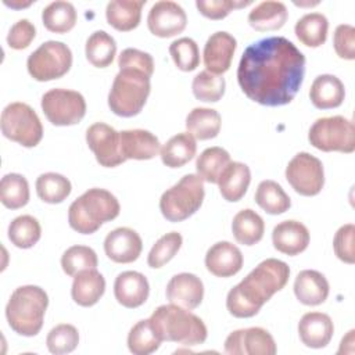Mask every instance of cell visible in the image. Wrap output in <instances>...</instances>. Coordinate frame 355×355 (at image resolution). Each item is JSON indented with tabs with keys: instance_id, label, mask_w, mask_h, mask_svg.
I'll use <instances>...</instances> for the list:
<instances>
[{
	"instance_id": "obj_15",
	"label": "cell",
	"mask_w": 355,
	"mask_h": 355,
	"mask_svg": "<svg viewBox=\"0 0 355 355\" xmlns=\"http://www.w3.org/2000/svg\"><path fill=\"white\" fill-rule=\"evenodd\" d=\"M187 17L184 10L175 1H157L148 11L147 25L153 35L158 37H172L184 31Z\"/></svg>"
},
{
	"instance_id": "obj_34",
	"label": "cell",
	"mask_w": 355,
	"mask_h": 355,
	"mask_svg": "<svg viewBox=\"0 0 355 355\" xmlns=\"http://www.w3.org/2000/svg\"><path fill=\"white\" fill-rule=\"evenodd\" d=\"M42 21L50 32L65 33L76 24V10L69 1H53L43 8Z\"/></svg>"
},
{
	"instance_id": "obj_4",
	"label": "cell",
	"mask_w": 355,
	"mask_h": 355,
	"mask_svg": "<svg viewBox=\"0 0 355 355\" xmlns=\"http://www.w3.org/2000/svg\"><path fill=\"white\" fill-rule=\"evenodd\" d=\"M119 211V202L112 193L105 189L93 187L69 205L68 222L78 233L92 234L104 222L115 219Z\"/></svg>"
},
{
	"instance_id": "obj_11",
	"label": "cell",
	"mask_w": 355,
	"mask_h": 355,
	"mask_svg": "<svg viewBox=\"0 0 355 355\" xmlns=\"http://www.w3.org/2000/svg\"><path fill=\"white\" fill-rule=\"evenodd\" d=\"M42 110L55 126H69L82 121L86 114L85 97L69 89H51L42 97Z\"/></svg>"
},
{
	"instance_id": "obj_21",
	"label": "cell",
	"mask_w": 355,
	"mask_h": 355,
	"mask_svg": "<svg viewBox=\"0 0 355 355\" xmlns=\"http://www.w3.org/2000/svg\"><path fill=\"white\" fill-rule=\"evenodd\" d=\"M205 266L218 277H230L243 268V254L234 244L218 241L207 251Z\"/></svg>"
},
{
	"instance_id": "obj_41",
	"label": "cell",
	"mask_w": 355,
	"mask_h": 355,
	"mask_svg": "<svg viewBox=\"0 0 355 355\" xmlns=\"http://www.w3.org/2000/svg\"><path fill=\"white\" fill-rule=\"evenodd\" d=\"M159 337L153 330L150 319L137 322L128 334V348L135 355H148L161 345Z\"/></svg>"
},
{
	"instance_id": "obj_50",
	"label": "cell",
	"mask_w": 355,
	"mask_h": 355,
	"mask_svg": "<svg viewBox=\"0 0 355 355\" xmlns=\"http://www.w3.org/2000/svg\"><path fill=\"white\" fill-rule=\"evenodd\" d=\"M333 44L337 55L344 60L355 58V28L348 24H341L336 28Z\"/></svg>"
},
{
	"instance_id": "obj_9",
	"label": "cell",
	"mask_w": 355,
	"mask_h": 355,
	"mask_svg": "<svg viewBox=\"0 0 355 355\" xmlns=\"http://www.w3.org/2000/svg\"><path fill=\"white\" fill-rule=\"evenodd\" d=\"M0 126L7 139L24 147H35L43 137V126L37 114L25 103L8 104L1 112Z\"/></svg>"
},
{
	"instance_id": "obj_18",
	"label": "cell",
	"mask_w": 355,
	"mask_h": 355,
	"mask_svg": "<svg viewBox=\"0 0 355 355\" xmlns=\"http://www.w3.org/2000/svg\"><path fill=\"white\" fill-rule=\"evenodd\" d=\"M204 297V284L201 279L193 273H178L166 286V298L171 304L184 309L197 308Z\"/></svg>"
},
{
	"instance_id": "obj_32",
	"label": "cell",
	"mask_w": 355,
	"mask_h": 355,
	"mask_svg": "<svg viewBox=\"0 0 355 355\" xmlns=\"http://www.w3.org/2000/svg\"><path fill=\"white\" fill-rule=\"evenodd\" d=\"M232 232L237 243L243 245H254L261 241L265 232V223L255 211L247 208L234 215Z\"/></svg>"
},
{
	"instance_id": "obj_45",
	"label": "cell",
	"mask_w": 355,
	"mask_h": 355,
	"mask_svg": "<svg viewBox=\"0 0 355 355\" xmlns=\"http://www.w3.org/2000/svg\"><path fill=\"white\" fill-rule=\"evenodd\" d=\"M46 344L51 354H55V355L69 354L79 344V333L75 326L68 323H61L49 331Z\"/></svg>"
},
{
	"instance_id": "obj_17",
	"label": "cell",
	"mask_w": 355,
	"mask_h": 355,
	"mask_svg": "<svg viewBox=\"0 0 355 355\" xmlns=\"http://www.w3.org/2000/svg\"><path fill=\"white\" fill-rule=\"evenodd\" d=\"M236 47L237 42L230 33L225 31L212 33L208 37L202 51L204 65L207 71L216 75H222L223 72H226L230 68Z\"/></svg>"
},
{
	"instance_id": "obj_20",
	"label": "cell",
	"mask_w": 355,
	"mask_h": 355,
	"mask_svg": "<svg viewBox=\"0 0 355 355\" xmlns=\"http://www.w3.org/2000/svg\"><path fill=\"white\" fill-rule=\"evenodd\" d=\"M150 286L147 277L136 270H126L116 276L114 294L116 301L125 308H137L148 298Z\"/></svg>"
},
{
	"instance_id": "obj_16",
	"label": "cell",
	"mask_w": 355,
	"mask_h": 355,
	"mask_svg": "<svg viewBox=\"0 0 355 355\" xmlns=\"http://www.w3.org/2000/svg\"><path fill=\"white\" fill-rule=\"evenodd\" d=\"M143 250L139 233L130 227H116L105 236L104 251L116 263H130L136 261Z\"/></svg>"
},
{
	"instance_id": "obj_27",
	"label": "cell",
	"mask_w": 355,
	"mask_h": 355,
	"mask_svg": "<svg viewBox=\"0 0 355 355\" xmlns=\"http://www.w3.org/2000/svg\"><path fill=\"white\" fill-rule=\"evenodd\" d=\"M250 182V168L243 162H230L219 176L218 186L222 197L226 201L236 202L244 197Z\"/></svg>"
},
{
	"instance_id": "obj_14",
	"label": "cell",
	"mask_w": 355,
	"mask_h": 355,
	"mask_svg": "<svg viewBox=\"0 0 355 355\" xmlns=\"http://www.w3.org/2000/svg\"><path fill=\"white\" fill-rule=\"evenodd\" d=\"M225 352L230 355H273L276 344L270 333L262 327L240 329L225 341Z\"/></svg>"
},
{
	"instance_id": "obj_37",
	"label": "cell",
	"mask_w": 355,
	"mask_h": 355,
	"mask_svg": "<svg viewBox=\"0 0 355 355\" xmlns=\"http://www.w3.org/2000/svg\"><path fill=\"white\" fill-rule=\"evenodd\" d=\"M229 153L222 147L205 148L196 161L197 175L208 183H218L219 176L230 164Z\"/></svg>"
},
{
	"instance_id": "obj_51",
	"label": "cell",
	"mask_w": 355,
	"mask_h": 355,
	"mask_svg": "<svg viewBox=\"0 0 355 355\" xmlns=\"http://www.w3.org/2000/svg\"><path fill=\"white\" fill-rule=\"evenodd\" d=\"M35 36H36L35 25L29 19L22 18L11 26L7 35V43L14 50H22L31 44Z\"/></svg>"
},
{
	"instance_id": "obj_25",
	"label": "cell",
	"mask_w": 355,
	"mask_h": 355,
	"mask_svg": "<svg viewBox=\"0 0 355 355\" xmlns=\"http://www.w3.org/2000/svg\"><path fill=\"white\" fill-rule=\"evenodd\" d=\"M309 97L312 104L319 110L336 108L343 104L345 97V89L343 82L330 73H323L315 78L312 82Z\"/></svg>"
},
{
	"instance_id": "obj_36",
	"label": "cell",
	"mask_w": 355,
	"mask_h": 355,
	"mask_svg": "<svg viewBox=\"0 0 355 355\" xmlns=\"http://www.w3.org/2000/svg\"><path fill=\"white\" fill-rule=\"evenodd\" d=\"M85 53L87 61L92 65L97 68H105L112 62L115 57L116 43L114 37L105 31H96L87 37Z\"/></svg>"
},
{
	"instance_id": "obj_19",
	"label": "cell",
	"mask_w": 355,
	"mask_h": 355,
	"mask_svg": "<svg viewBox=\"0 0 355 355\" xmlns=\"http://www.w3.org/2000/svg\"><path fill=\"white\" fill-rule=\"evenodd\" d=\"M119 148L125 159H151L161 151V143L148 130L129 129L119 132Z\"/></svg>"
},
{
	"instance_id": "obj_6",
	"label": "cell",
	"mask_w": 355,
	"mask_h": 355,
	"mask_svg": "<svg viewBox=\"0 0 355 355\" xmlns=\"http://www.w3.org/2000/svg\"><path fill=\"white\" fill-rule=\"evenodd\" d=\"M150 76L133 68H122L116 73L108 93V107L119 116L137 115L150 94Z\"/></svg>"
},
{
	"instance_id": "obj_2",
	"label": "cell",
	"mask_w": 355,
	"mask_h": 355,
	"mask_svg": "<svg viewBox=\"0 0 355 355\" xmlns=\"http://www.w3.org/2000/svg\"><path fill=\"white\" fill-rule=\"evenodd\" d=\"M290 268L286 262L268 258L252 269L226 297V308L234 318H251L259 312L272 295L288 282Z\"/></svg>"
},
{
	"instance_id": "obj_44",
	"label": "cell",
	"mask_w": 355,
	"mask_h": 355,
	"mask_svg": "<svg viewBox=\"0 0 355 355\" xmlns=\"http://www.w3.org/2000/svg\"><path fill=\"white\" fill-rule=\"evenodd\" d=\"M182 236L178 232H171L159 237L148 252L147 263L151 268H161L168 263L182 247Z\"/></svg>"
},
{
	"instance_id": "obj_3",
	"label": "cell",
	"mask_w": 355,
	"mask_h": 355,
	"mask_svg": "<svg viewBox=\"0 0 355 355\" xmlns=\"http://www.w3.org/2000/svg\"><path fill=\"white\" fill-rule=\"evenodd\" d=\"M150 323L161 341H173L186 347L202 344L208 334L198 316L173 304L158 306L151 313Z\"/></svg>"
},
{
	"instance_id": "obj_5",
	"label": "cell",
	"mask_w": 355,
	"mask_h": 355,
	"mask_svg": "<svg viewBox=\"0 0 355 355\" xmlns=\"http://www.w3.org/2000/svg\"><path fill=\"white\" fill-rule=\"evenodd\" d=\"M49 305V297L39 286H21L15 288L6 306L8 326L19 336H36Z\"/></svg>"
},
{
	"instance_id": "obj_8",
	"label": "cell",
	"mask_w": 355,
	"mask_h": 355,
	"mask_svg": "<svg viewBox=\"0 0 355 355\" xmlns=\"http://www.w3.org/2000/svg\"><path fill=\"white\" fill-rule=\"evenodd\" d=\"M308 140L318 150L349 154L355 150V126L341 115L319 118L311 126Z\"/></svg>"
},
{
	"instance_id": "obj_33",
	"label": "cell",
	"mask_w": 355,
	"mask_h": 355,
	"mask_svg": "<svg viewBox=\"0 0 355 355\" xmlns=\"http://www.w3.org/2000/svg\"><path fill=\"white\" fill-rule=\"evenodd\" d=\"M329 29L327 18L320 12H309L295 24V36L308 47H319L326 42Z\"/></svg>"
},
{
	"instance_id": "obj_47",
	"label": "cell",
	"mask_w": 355,
	"mask_h": 355,
	"mask_svg": "<svg viewBox=\"0 0 355 355\" xmlns=\"http://www.w3.org/2000/svg\"><path fill=\"white\" fill-rule=\"evenodd\" d=\"M354 237H355V226L352 223H347L341 226L333 240V248L337 258L345 263L355 262V250H354Z\"/></svg>"
},
{
	"instance_id": "obj_1",
	"label": "cell",
	"mask_w": 355,
	"mask_h": 355,
	"mask_svg": "<svg viewBox=\"0 0 355 355\" xmlns=\"http://www.w3.org/2000/svg\"><path fill=\"white\" fill-rule=\"evenodd\" d=\"M304 75L305 55L283 36L265 37L250 44L237 68V80L244 94L268 107L291 103Z\"/></svg>"
},
{
	"instance_id": "obj_12",
	"label": "cell",
	"mask_w": 355,
	"mask_h": 355,
	"mask_svg": "<svg viewBox=\"0 0 355 355\" xmlns=\"http://www.w3.org/2000/svg\"><path fill=\"white\" fill-rule=\"evenodd\" d=\"M286 179L301 196H316L324 184V171L319 158L309 153L295 154L286 166Z\"/></svg>"
},
{
	"instance_id": "obj_10",
	"label": "cell",
	"mask_w": 355,
	"mask_h": 355,
	"mask_svg": "<svg viewBox=\"0 0 355 355\" xmlns=\"http://www.w3.org/2000/svg\"><path fill=\"white\" fill-rule=\"evenodd\" d=\"M72 65L71 49L58 40L42 43L26 61L29 75L39 80L47 82L64 76Z\"/></svg>"
},
{
	"instance_id": "obj_22",
	"label": "cell",
	"mask_w": 355,
	"mask_h": 355,
	"mask_svg": "<svg viewBox=\"0 0 355 355\" xmlns=\"http://www.w3.org/2000/svg\"><path fill=\"white\" fill-rule=\"evenodd\" d=\"M272 241L277 251L293 257L306 250L309 232L306 226L298 220H283L273 227Z\"/></svg>"
},
{
	"instance_id": "obj_43",
	"label": "cell",
	"mask_w": 355,
	"mask_h": 355,
	"mask_svg": "<svg viewBox=\"0 0 355 355\" xmlns=\"http://www.w3.org/2000/svg\"><path fill=\"white\" fill-rule=\"evenodd\" d=\"M97 254L86 245H72L61 257L62 270L68 276H75L82 270L97 268Z\"/></svg>"
},
{
	"instance_id": "obj_24",
	"label": "cell",
	"mask_w": 355,
	"mask_h": 355,
	"mask_svg": "<svg viewBox=\"0 0 355 355\" xmlns=\"http://www.w3.org/2000/svg\"><path fill=\"white\" fill-rule=\"evenodd\" d=\"M294 294L304 305H320L329 295V282L318 270H301L294 282Z\"/></svg>"
},
{
	"instance_id": "obj_49",
	"label": "cell",
	"mask_w": 355,
	"mask_h": 355,
	"mask_svg": "<svg viewBox=\"0 0 355 355\" xmlns=\"http://www.w3.org/2000/svg\"><path fill=\"white\" fill-rule=\"evenodd\" d=\"M118 67L119 69L122 68L139 69L151 78L154 72V60L148 53L129 47L122 50V53L119 54Z\"/></svg>"
},
{
	"instance_id": "obj_30",
	"label": "cell",
	"mask_w": 355,
	"mask_h": 355,
	"mask_svg": "<svg viewBox=\"0 0 355 355\" xmlns=\"http://www.w3.org/2000/svg\"><path fill=\"white\" fill-rule=\"evenodd\" d=\"M197 151L196 139L189 133H178L171 137L161 148V161L169 168H180L187 164Z\"/></svg>"
},
{
	"instance_id": "obj_38",
	"label": "cell",
	"mask_w": 355,
	"mask_h": 355,
	"mask_svg": "<svg viewBox=\"0 0 355 355\" xmlns=\"http://www.w3.org/2000/svg\"><path fill=\"white\" fill-rule=\"evenodd\" d=\"M71 182L60 173L47 172L36 179V193L39 198L49 204L62 202L71 194Z\"/></svg>"
},
{
	"instance_id": "obj_7",
	"label": "cell",
	"mask_w": 355,
	"mask_h": 355,
	"mask_svg": "<svg viewBox=\"0 0 355 355\" xmlns=\"http://www.w3.org/2000/svg\"><path fill=\"white\" fill-rule=\"evenodd\" d=\"M204 180L194 173L184 175L176 184L162 193L159 209L169 222H182L191 216L202 204Z\"/></svg>"
},
{
	"instance_id": "obj_40",
	"label": "cell",
	"mask_w": 355,
	"mask_h": 355,
	"mask_svg": "<svg viewBox=\"0 0 355 355\" xmlns=\"http://www.w3.org/2000/svg\"><path fill=\"white\" fill-rule=\"evenodd\" d=\"M40 236V223L31 215L17 216L8 226V239L18 248L33 247L39 241Z\"/></svg>"
},
{
	"instance_id": "obj_35",
	"label": "cell",
	"mask_w": 355,
	"mask_h": 355,
	"mask_svg": "<svg viewBox=\"0 0 355 355\" xmlns=\"http://www.w3.org/2000/svg\"><path fill=\"white\" fill-rule=\"evenodd\" d=\"M255 202L268 214L279 215L291 207L290 197L275 180H262L255 191Z\"/></svg>"
},
{
	"instance_id": "obj_46",
	"label": "cell",
	"mask_w": 355,
	"mask_h": 355,
	"mask_svg": "<svg viewBox=\"0 0 355 355\" xmlns=\"http://www.w3.org/2000/svg\"><path fill=\"white\" fill-rule=\"evenodd\" d=\"M169 54L180 71H194L200 64V50L191 37H180L172 42Z\"/></svg>"
},
{
	"instance_id": "obj_28",
	"label": "cell",
	"mask_w": 355,
	"mask_h": 355,
	"mask_svg": "<svg viewBox=\"0 0 355 355\" xmlns=\"http://www.w3.org/2000/svg\"><path fill=\"white\" fill-rule=\"evenodd\" d=\"M144 0H112L107 4L105 17L116 31L128 32L135 29L141 18Z\"/></svg>"
},
{
	"instance_id": "obj_13",
	"label": "cell",
	"mask_w": 355,
	"mask_h": 355,
	"mask_svg": "<svg viewBox=\"0 0 355 355\" xmlns=\"http://www.w3.org/2000/svg\"><path fill=\"white\" fill-rule=\"evenodd\" d=\"M86 143L101 166L114 168L126 161L119 148V132L104 122H96L87 128Z\"/></svg>"
},
{
	"instance_id": "obj_26",
	"label": "cell",
	"mask_w": 355,
	"mask_h": 355,
	"mask_svg": "<svg viewBox=\"0 0 355 355\" xmlns=\"http://www.w3.org/2000/svg\"><path fill=\"white\" fill-rule=\"evenodd\" d=\"M105 290V280L96 269L82 270L73 277L71 295L80 306H92L103 297Z\"/></svg>"
},
{
	"instance_id": "obj_48",
	"label": "cell",
	"mask_w": 355,
	"mask_h": 355,
	"mask_svg": "<svg viewBox=\"0 0 355 355\" xmlns=\"http://www.w3.org/2000/svg\"><path fill=\"white\" fill-rule=\"evenodd\" d=\"M251 4L250 0L247 1H236V0H197L196 6L198 11L211 19H222L230 14L232 10L245 7Z\"/></svg>"
},
{
	"instance_id": "obj_31",
	"label": "cell",
	"mask_w": 355,
	"mask_h": 355,
	"mask_svg": "<svg viewBox=\"0 0 355 355\" xmlns=\"http://www.w3.org/2000/svg\"><path fill=\"white\" fill-rule=\"evenodd\" d=\"M222 125V118L216 110L197 107L193 108L186 118L187 132L198 140H208L218 136Z\"/></svg>"
},
{
	"instance_id": "obj_42",
	"label": "cell",
	"mask_w": 355,
	"mask_h": 355,
	"mask_svg": "<svg viewBox=\"0 0 355 355\" xmlns=\"http://www.w3.org/2000/svg\"><path fill=\"white\" fill-rule=\"evenodd\" d=\"M226 82L222 75L212 73L209 71H201L193 79V94L200 101L216 103L225 94Z\"/></svg>"
},
{
	"instance_id": "obj_23",
	"label": "cell",
	"mask_w": 355,
	"mask_h": 355,
	"mask_svg": "<svg viewBox=\"0 0 355 355\" xmlns=\"http://www.w3.org/2000/svg\"><path fill=\"white\" fill-rule=\"evenodd\" d=\"M334 333V326L329 315L322 312H308L298 323V334L304 345L309 348L326 347Z\"/></svg>"
},
{
	"instance_id": "obj_39",
	"label": "cell",
	"mask_w": 355,
	"mask_h": 355,
	"mask_svg": "<svg viewBox=\"0 0 355 355\" xmlns=\"http://www.w3.org/2000/svg\"><path fill=\"white\" fill-rule=\"evenodd\" d=\"M0 200L4 207L18 209L29 201L28 180L19 173H7L1 178Z\"/></svg>"
},
{
	"instance_id": "obj_29",
	"label": "cell",
	"mask_w": 355,
	"mask_h": 355,
	"mask_svg": "<svg viewBox=\"0 0 355 355\" xmlns=\"http://www.w3.org/2000/svg\"><path fill=\"white\" fill-rule=\"evenodd\" d=\"M288 17V11L282 1H262L248 14V24L259 32L280 29Z\"/></svg>"
}]
</instances>
